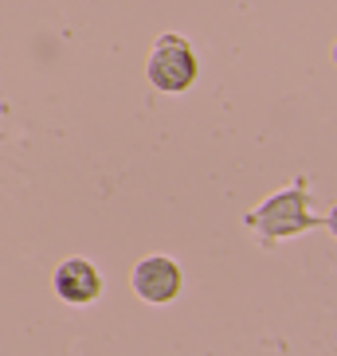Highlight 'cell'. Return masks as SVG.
Wrapping results in <instances>:
<instances>
[{
    "mask_svg": "<svg viewBox=\"0 0 337 356\" xmlns=\"http://www.w3.org/2000/svg\"><path fill=\"white\" fill-rule=\"evenodd\" d=\"M146 71H149V83L157 86L161 95H180V90H189L196 83V55L180 35L168 32L153 43Z\"/></svg>",
    "mask_w": 337,
    "mask_h": 356,
    "instance_id": "7a4b0ae2",
    "label": "cell"
},
{
    "mask_svg": "<svg viewBox=\"0 0 337 356\" xmlns=\"http://www.w3.org/2000/svg\"><path fill=\"white\" fill-rule=\"evenodd\" d=\"M314 223L318 220L306 211V192L302 188H286V192H279V196H271L267 204H259L255 211H247V227H251L263 243L290 239L298 231H310Z\"/></svg>",
    "mask_w": 337,
    "mask_h": 356,
    "instance_id": "6da1fadb",
    "label": "cell"
},
{
    "mask_svg": "<svg viewBox=\"0 0 337 356\" xmlns=\"http://www.w3.org/2000/svg\"><path fill=\"white\" fill-rule=\"evenodd\" d=\"M326 223H329V231H334V235H337V208L329 211V220H326Z\"/></svg>",
    "mask_w": 337,
    "mask_h": 356,
    "instance_id": "5b68a950",
    "label": "cell"
},
{
    "mask_svg": "<svg viewBox=\"0 0 337 356\" xmlns=\"http://www.w3.org/2000/svg\"><path fill=\"white\" fill-rule=\"evenodd\" d=\"M334 59H337V51H334Z\"/></svg>",
    "mask_w": 337,
    "mask_h": 356,
    "instance_id": "8992f818",
    "label": "cell"
},
{
    "mask_svg": "<svg viewBox=\"0 0 337 356\" xmlns=\"http://www.w3.org/2000/svg\"><path fill=\"white\" fill-rule=\"evenodd\" d=\"M55 293L71 305H86L102 293V274H98L86 259H67L63 266L55 270Z\"/></svg>",
    "mask_w": 337,
    "mask_h": 356,
    "instance_id": "277c9868",
    "label": "cell"
},
{
    "mask_svg": "<svg viewBox=\"0 0 337 356\" xmlns=\"http://www.w3.org/2000/svg\"><path fill=\"white\" fill-rule=\"evenodd\" d=\"M134 290L141 302H153V305H165L173 302L180 293V270L173 259H161V254H153V259L137 262L134 270Z\"/></svg>",
    "mask_w": 337,
    "mask_h": 356,
    "instance_id": "3957f363",
    "label": "cell"
}]
</instances>
